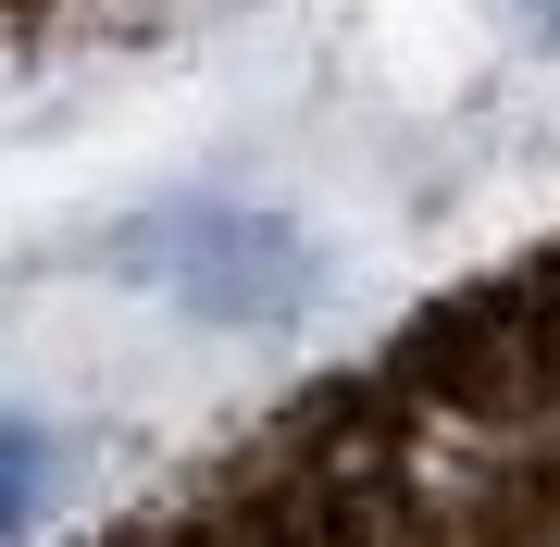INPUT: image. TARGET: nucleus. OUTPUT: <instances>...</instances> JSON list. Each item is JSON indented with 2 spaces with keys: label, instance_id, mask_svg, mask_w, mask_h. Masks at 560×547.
I'll return each instance as SVG.
<instances>
[{
  "label": "nucleus",
  "instance_id": "1",
  "mask_svg": "<svg viewBox=\"0 0 560 547\" xmlns=\"http://www.w3.org/2000/svg\"><path fill=\"white\" fill-rule=\"evenodd\" d=\"M113 262L162 286L175 311H200V324H287V311L312 299V249L300 224L249 212V200H187V212H150L113 237Z\"/></svg>",
  "mask_w": 560,
  "mask_h": 547
},
{
  "label": "nucleus",
  "instance_id": "2",
  "mask_svg": "<svg viewBox=\"0 0 560 547\" xmlns=\"http://www.w3.org/2000/svg\"><path fill=\"white\" fill-rule=\"evenodd\" d=\"M38 486H50V436L25 424L13 399H0V547H25V523H38Z\"/></svg>",
  "mask_w": 560,
  "mask_h": 547
},
{
  "label": "nucleus",
  "instance_id": "3",
  "mask_svg": "<svg viewBox=\"0 0 560 547\" xmlns=\"http://www.w3.org/2000/svg\"><path fill=\"white\" fill-rule=\"evenodd\" d=\"M536 25H560V0H536Z\"/></svg>",
  "mask_w": 560,
  "mask_h": 547
}]
</instances>
